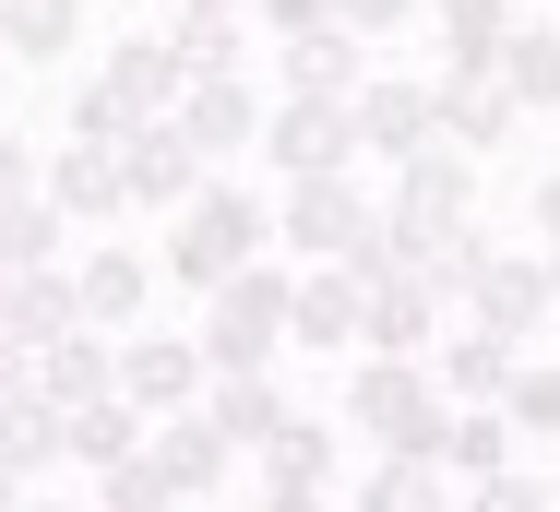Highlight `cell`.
Wrapping results in <instances>:
<instances>
[{"mask_svg": "<svg viewBox=\"0 0 560 512\" xmlns=\"http://www.w3.org/2000/svg\"><path fill=\"white\" fill-rule=\"evenodd\" d=\"M262 251H275V191H250V179H226V167H215L191 203L167 214L155 275H167L179 299H215L226 275H238V263H262Z\"/></svg>", "mask_w": 560, "mask_h": 512, "instance_id": "1", "label": "cell"}, {"mask_svg": "<svg viewBox=\"0 0 560 512\" xmlns=\"http://www.w3.org/2000/svg\"><path fill=\"white\" fill-rule=\"evenodd\" d=\"M275 251H287V263H346L358 287H370V275H394V251H382V203H370V179H358V167L287 179V191H275Z\"/></svg>", "mask_w": 560, "mask_h": 512, "instance_id": "2", "label": "cell"}, {"mask_svg": "<svg viewBox=\"0 0 560 512\" xmlns=\"http://www.w3.org/2000/svg\"><path fill=\"white\" fill-rule=\"evenodd\" d=\"M346 429L370 441V453H442V429H453V406H442V382H430V358H346Z\"/></svg>", "mask_w": 560, "mask_h": 512, "instance_id": "3", "label": "cell"}, {"mask_svg": "<svg viewBox=\"0 0 560 512\" xmlns=\"http://www.w3.org/2000/svg\"><path fill=\"white\" fill-rule=\"evenodd\" d=\"M287 299H299V263H238L215 299L191 310V346H203V370H275V346H287Z\"/></svg>", "mask_w": 560, "mask_h": 512, "instance_id": "4", "label": "cell"}, {"mask_svg": "<svg viewBox=\"0 0 560 512\" xmlns=\"http://www.w3.org/2000/svg\"><path fill=\"white\" fill-rule=\"evenodd\" d=\"M346 131H358V167H370V155L406 167L418 143H442V119H430V72H382V60H370V84L346 96Z\"/></svg>", "mask_w": 560, "mask_h": 512, "instance_id": "5", "label": "cell"}, {"mask_svg": "<svg viewBox=\"0 0 560 512\" xmlns=\"http://www.w3.org/2000/svg\"><path fill=\"white\" fill-rule=\"evenodd\" d=\"M275 179H323V167H358V131H346V96H287L262 107V143H250Z\"/></svg>", "mask_w": 560, "mask_h": 512, "instance_id": "6", "label": "cell"}, {"mask_svg": "<svg viewBox=\"0 0 560 512\" xmlns=\"http://www.w3.org/2000/svg\"><path fill=\"white\" fill-rule=\"evenodd\" d=\"M203 382H215V370H203V346H191V334H167V322H131V334H119V394H131L143 417L203 406Z\"/></svg>", "mask_w": 560, "mask_h": 512, "instance_id": "7", "label": "cell"}, {"mask_svg": "<svg viewBox=\"0 0 560 512\" xmlns=\"http://www.w3.org/2000/svg\"><path fill=\"white\" fill-rule=\"evenodd\" d=\"M442 287H430V275H370V287H358V346H370V358H430V346H442Z\"/></svg>", "mask_w": 560, "mask_h": 512, "instance_id": "8", "label": "cell"}, {"mask_svg": "<svg viewBox=\"0 0 560 512\" xmlns=\"http://www.w3.org/2000/svg\"><path fill=\"white\" fill-rule=\"evenodd\" d=\"M155 251H131V238H96V251H72V299H84V322L96 334H131L143 310H155Z\"/></svg>", "mask_w": 560, "mask_h": 512, "instance_id": "9", "label": "cell"}, {"mask_svg": "<svg viewBox=\"0 0 560 512\" xmlns=\"http://www.w3.org/2000/svg\"><path fill=\"white\" fill-rule=\"evenodd\" d=\"M465 322H489V334L537 346V334L560 322V299H549V251H489V275H477V299H465Z\"/></svg>", "mask_w": 560, "mask_h": 512, "instance_id": "10", "label": "cell"}, {"mask_svg": "<svg viewBox=\"0 0 560 512\" xmlns=\"http://www.w3.org/2000/svg\"><path fill=\"white\" fill-rule=\"evenodd\" d=\"M36 191L72 214V226H119V214H131V155H119V143H72V131H60V155H48V179H36Z\"/></svg>", "mask_w": 560, "mask_h": 512, "instance_id": "11", "label": "cell"}, {"mask_svg": "<svg viewBox=\"0 0 560 512\" xmlns=\"http://www.w3.org/2000/svg\"><path fill=\"white\" fill-rule=\"evenodd\" d=\"M430 119H442V143H465V155H501L525 107H513V84H501V72H465V60H442V72H430Z\"/></svg>", "mask_w": 560, "mask_h": 512, "instance_id": "12", "label": "cell"}, {"mask_svg": "<svg viewBox=\"0 0 560 512\" xmlns=\"http://www.w3.org/2000/svg\"><path fill=\"white\" fill-rule=\"evenodd\" d=\"M513 370H525V346H513V334H489V322H442V346H430L442 406H501V394H513Z\"/></svg>", "mask_w": 560, "mask_h": 512, "instance_id": "13", "label": "cell"}, {"mask_svg": "<svg viewBox=\"0 0 560 512\" xmlns=\"http://www.w3.org/2000/svg\"><path fill=\"white\" fill-rule=\"evenodd\" d=\"M143 453H155V465L179 477V501H215V489H238V465H250V453H238V441H226V429H215L203 406L155 417V429H143Z\"/></svg>", "mask_w": 560, "mask_h": 512, "instance_id": "14", "label": "cell"}, {"mask_svg": "<svg viewBox=\"0 0 560 512\" xmlns=\"http://www.w3.org/2000/svg\"><path fill=\"white\" fill-rule=\"evenodd\" d=\"M394 214L406 226H477V155L465 143H418L394 167Z\"/></svg>", "mask_w": 560, "mask_h": 512, "instance_id": "15", "label": "cell"}, {"mask_svg": "<svg viewBox=\"0 0 560 512\" xmlns=\"http://www.w3.org/2000/svg\"><path fill=\"white\" fill-rule=\"evenodd\" d=\"M119 155H131V214H143V203H155V214H179L203 179H215V167H203V143H191L179 119H143Z\"/></svg>", "mask_w": 560, "mask_h": 512, "instance_id": "16", "label": "cell"}, {"mask_svg": "<svg viewBox=\"0 0 560 512\" xmlns=\"http://www.w3.org/2000/svg\"><path fill=\"white\" fill-rule=\"evenodd\" d=\"M287 346H311V358H358V275H346V263H299Z\"/></svg>", "mask_w": 560, "mask_h": 512, "instance_id": "17", "label": "cell"}, {"mask_svg": "<svg viewBox=\"0 0 560 512\" xmlns=\"http://www.w3.org/2000/svg\"><path fill=\"white\" fill-rule=\"evenodd\" d=\"M96 394H119V334H96V322H72L60 346H36V406H96Z\"/></svg>", "mask_w": 560, "mask_h": 512, "instance_id": "18", "label": "cell"}, {"mask_svg": "<svg viewBox=\"0 0 560 512\" xmlns=\"http://www.w3.org/2000/svg\"><path fill=\"white\" fill-rule=\"evenodd\" d=\"M346 512H465L442 453H370V477H346Z\"/></svg>", "mask_w": 560, "mask_h": 512, "instance_id": "19", "label": "cell"}, {"mask_svg": "<svg viewBox=\"0 0 560 512\" xmlns=\"http://www.w3.org/2000/svg\"><path fill=\"white\" fill-rule=\"evenodd\" d=\"M250 477H262V489H346V441H335V417H287V429L250 453Z\"/></svg>", "mask_w": 560, "mask_h": 512, "instance_id": "20", "label": "cell"}, {"mask_svg": "<svg viewBox=\"0 0 560 512\" xmlns=\"http://www.w3.org/2000/svg\"><path fill=\"white\" fill-rule=\"evenodd\" d=\"M72 322H84V299H72V263H24V275H12V299H0V334H12L24 358H36V346H60Z\"/></svg>", "mask_w": 560, "mask_h": 512, "instance_id": "21", "label": "cell"}, {"mask_svg": "<svg viewBox=\"0 0 560 512\" xmlns=\"http://www.w3.org/2000/svg\"><path fill=\"white\" fill-rule=\"evenodd\" d=\"M143 429H155V417L131 406V394H96V406H72V417H60V465L108 477V465H131V453H143Z\"/></svg>", "mask_w": 560, "mask_h": 512, "instance_id": "22", "label": "cell"}, {"mask_svg": "<svg viewBox=\"0 0 560 512\" xmlns=\"http://www.w3.org/2000/svg\"><path fill=\"white\" fill-rule=\"evenodd\" d=\"M203 417H215L238 453H262L299 406H287V382H275V370H215V382H203Z\"/></svg>", "mask_w": 560, "mask_h": 512, "instance_id": "23", "label": "cell"}, {"mask_svg": "<svg viewBox=\"0 0 560 512\" xmlns=\"http://www.w3.org/2000/svg\"><path fill=\"white\" fill-rule=\"evenodd\" d=\"M167 119L203 143V167H226V155H250V143H262V96H250V84H191Z\"/></svg>", "mask_w": 560, "mask_h": 512, "instance_id": "24", "label": "cell"}, {"mask_svg": "<svg viewBox=\"0 0 560 512\" xmlns=\"http://www.w3.org/2000/svg\"><path fill=\"white\" fill-rule=\"evenodd\" d=\"M501 465H525L513 406H453V429H442V477H453V489H477V477H501Z\"/></svg>", "mask_w": 560, "mask_h": 512, "instance_id": "25", "label": "cell"}, {"mask_svg": "<svg viewBox=\"0 0 560 512\" xmlns=\"http://www.w3.org/2000/svg\"><path fill=\"white\" fill-rule=\"evenodd\" d=\"M513 24H525V0H430V36H442V60H465V72H501Z\"/></svg>", "mask_w": 560, "mask_h": 512, "instance_id": "26", "label": "cell"}, {"mask_svg": "<svg viewBox=\"0 0 560 512\" xmlns=\"http://www.w3.org/2000/svg\"><path fill=\"white\" fill-rule=\"evenodd\" d=\"M287 48V96H358L370 84V48L346 24H311V36H275Z\"/></svg>", "mask_w": 560, "mask_h": 512, "instance_id": "27", "label": "cell"}, {"mask_svg": "<svg viewBox=\"0 0 560 512\" xmlns=\"http://www.w3.org/2000/svg\"><path fill=\"white\" fill-rule=\"evenodd\" d=\"M96 84H108L131 119H167V107H179V60H167V36H119L108 60H96Z\"/></svg>", "mask_w": 560, "mask_h": 512, "instance_id": "28", "label": "cell"}, {"mask_svg": "<svg viewBox=\"0 0 560 512\" xmlns=\"http://www.w3.org/2000/svg\"><path fill=\"white\" fill-rule=\"evenodd\" d=\"M167 60H179V96H191V84H238L250 36H238V24H203V12H167Z\"/></svg>", "mask_w": 560, "mask_h": 512, "instance_id": "29", "label": "cell"}, {"mask_svg": "<svg viewBox=\"0 0 560 512\" xmlns=\"http://www.w3.org/2000/svg\"><path fill=\"white\" fill-rule=\"evenodd\" d=\"M501 84H513V107H525V119H537V107H560V24H549V12H525V24H513Z\"/></svg>", "mask_w": 560, "mask_h": 512, "instance_id": "30", "label": "cell"}, {"mask_svg": "<svg viewBox=\"0 0 560 512\" xmlns=\"http://www.w3.org/2000/svg\"><path fill=\"white\" fill-rule=\"evenodd\" d=\"M0 36H12V60H72L84 48V0H0Z\"/></svg>", "mask_w": 560, "mask_h": 512, "instance_id": "31", "label": "cell"}, {"mask_svg": "<svg viewBox=\"0 0 560 512\" xmlns=\"http://www.w3.org/2000/svg\"><path fill=\"white\" fill-rule=\"evenodd\" d=\"M0 263H12V275H24V263H72V214L48 203V191L0 203Z\"/></svg>", "mask_w": 560, "mask_h": 512, "instance_id": "32", "label": "cell"}, {"mask_svg": "<svg viewBox=\"0 0 560 512\" xmlns=\"http://www.w3.org/2000/svg\"><path fill=\"white\" fill-rule=\"evenodd\" d=\"M0 465L36 489V477L60 465V406H36V394H24V406H0Z\"/></svg>", "mask_w": 560, "mask_h": 512, "instance_id": "33", "label": "cell"}, {"mask_svg": "<svg viewBox=\"0 0 560 512\" xmlns=\"http://www.w3.org/2000/svg\"><path fill=\"white\" fill-rule=\"evenodd\" d=\"M96 512H179V477H167L155 453H131V465L96 477Z\"/></svg>", "mask_w": 560, "mask_h": 512, "instance_id": "34", "label": "cell"}, {"mask_svg": "<svg viewBox=\"0 0 560 512\" xmlns=\"http://www.w3.org/2000/svg\"><path fill=\"white\" fill-rule=\"evenodd\" d=\"M501 406H513V429H525V441H560V358H525Z\"/></svg>", "mask_w": 560, "mask_h": 512, "instance_id": "35", "label": "cell"}, {"mask_svg": "<svg viewBox=\"0 0 560 512\" xmlns=\"http://www.w3.org/2000/svg\"><path fill=\"white\" fill-rule=\"evenodd\" d=\"M489 251H501V238H477V226H453V238H442V263H430V287H442V310H465V299H477Z\"/></svg>", "mask_w": 560, "mask_h": 512, "instance_id": "36", "label": "cell"}, {"mask_svg": "<svg viewBox=\"0 0 560 512\" xmlns=\"http://www.w3.org/2000/svg\"><path fill=\"white\" fill-rule=\"evenodd\" d=\"M465 512H560V489H549V477H525V465H501V477L465 489Z\"/></svg>", "mask_w": 560, "mask_h": 512, "instance_id": "37", "label": "cell"}, {"mask_svg": "<svg viewBox=\"0 0 560 512\" xmlns=\"http://www.w3.org/2000/svg\"><path fill=\"white\" fill-rule=\"evenodd\" d=\"M335 24L358 48H382V36H406V24H430V0H335Z\"/></svg>", "mask_w": 560, "mask_h": 512, "instance_id": "38", "label": "cell"}, {"mask_svg": "<svg viewBox=\"0 0 560 512\" xmlns=\"http://www.w3.org/2000/svg\"><path fill=\"white\" fill-rule=\"evenodd\" d=\"M131 131H143V119H131L108 84H72V143H131Z\"/></svg>", "mask_w": 560, "mask_h": 512, "instance_id": "39", "label": "cell"}, {"mask_svg": "<svg viewBox=\"0 0 560 512\" xmlns=\"http://www.w3.org/2000/svg\"><path fill=\"white\" fill-rule=\"evenodd\" d=\"M250 24L262 36H311V24H335V0H250Z\"/></svg>", "mask_w": 560, "mask_h": 512, "instance_id": "40", "label": "cell"}, {"mask_svg": "<svg viewBox=\"0 0 560 512\" xmlns=\"http://www.w3.org/2000/svg\"><path fill=\"white\" fill-rule=\"evenodd\" d=\"M36 179H48V167H36V155H24V143H12V131H0V203H24V191H36Z\"/></svg>", "mask_w": 560, "mask_h": 512, "instance_id": "41", "label": "cell"}, {"mask_svg": "<svg viewBox=\"0 0 560 512\" xmlns=\"http://www.w3.org/2000/svg\"><path fill=\"white\" fill-rule=\"evenodd\" d=\"M250 512H335V489H262L250 477Z\"/></svg>", "mask_w": 560, "mask_h": 512, "instance_id": "42", "label": "cell"}, {"mask_svg": "<svg viewBox=\"0 0 560 512\" xmlns=\"http://www.w3.org/2000/svg\"><path fill=\"white\" fill-rule=\"evenodd\" d=\"M525 214H537V251H560V167L537 179V191H525Z\"/></svg>", "mask_w": 560, "mask_h": 512, "instance_id": "43", "label": "cell"}, {"mask_svg": "<svg viewBox=\"0 0 560 512\" xmlns=\"http://www.w3.org/2000/svg\"><path fill=\"white\" fill-rule=\"evenodd\" d=\"M24 394H36V358H24L12 334H0V406H24Z\"/></svg>", "mask_w": 560, "mask_h": 512, "instance_id": "44", "label": "cell"}, {"mask_svg": "<svg viewBox=\"0 0 560 512\" xmlns=\"http://www.w3.org/2000/svg\"><path fill=\"white\" fill-rule=\"evenodd\" d=\"M167 12H203V24H250V0H167Z\"/></svg>", "mask_w": 560, "mask_h": 512, "instance_id": "45", "label": "cell"}, {"mask_svg": "<svg viewBox=\"0 0 560 512\" xmlns=\"http://www.w3.org/2000/svg\"><path fill=\"white\" fill-rule=\"evenodd\" d=\"M24 501H36V489H24V477H12V465H0V512H24Z\"/></svg>", "mask_w": 560, "mask_h": 512, "instance_id": "46", "label": "cell"}, {"mask_svg": "<svg viewBox=\"0 0 560 512\" xmlns=\"http://www.w3.org/2000/svg\"><path fill=\"white\" fill-rule=\"evenodd\" d=\"M24 512H96V501H60V489H36V501H24Z\"/></svg>", "mask_w": 560, "mask_h": 512, "instance_id": "47", "label": "cell"}, {"mask_svg": "<svg viewBox=\"0 0 560 512\" xmlns=\"http://www.w3.org/2000/svg\"><path fill=\"white\" fill-rule=\"evenodd\" d=\"M549 299H560V251H549Z\"/></svg>", "mask_w": 560, "mask_h": 512, "instance_id": "48", "label": "cell"}, {"mask_svg": "<svg viewBox=\"0 0 560 512\" xmlns=\"http://www.w3.org/2000/svg\"><path fill=\"white\" fill-rule=\"evenodd\" d=\"M0 299H12V263H0Z\"/></svg>", "mask_w": 560, "mask_h": 512, "instance_id": "49", "label": "cell"}, {"mask_svg": "<svg viewBox=\"0 0 560 512\" xmlns=\"http://www.w3.org/2000/svg\"><path fill=\"white\" fill-rule=\"evenodd\" d=\"M0 48H12V36H0Z\"/></svg>", "mask_w": 560, "mask_h": 512, "instance_id": "50", "label": "cell"}, {"mask_svg": "<svg viewBox=\"0 0 560 512\" xmlns=\"http://www.w3.org/2000/svg\"><path fill=\"white\" fill-rule=\"evenodd\" d=\"M549 489H560V477H549Z\"/></svg>", "mask_w": 560, "mask_h": 512, "instance_id": "51", "label": "cell"}, {"mask_svg": "<svg viewBox=\"0 0 560 512\" xmlns=\"http://www.w3.org/2000/svg\"><path fill=\"white\" fill-rule=\"evenodd\" d=\"M549 24H560V12H549Z\"/></svg>", "mask_w": 560, "mask_h": 512, "instance_id": "52", "label": "cell"}]
</instances>
